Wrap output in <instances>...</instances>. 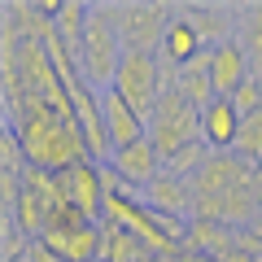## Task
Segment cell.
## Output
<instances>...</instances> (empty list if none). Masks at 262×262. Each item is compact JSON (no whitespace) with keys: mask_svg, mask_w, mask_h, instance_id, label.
<instances>
[{"mask_svg":"<svg viewBox=\"0 0 262 262\" xmlns=\"http://www.w3.org/2000/svg\"><path fill=\"white\" fill-rule=\"evenodd\" d=\"M5 114H9V131L22 140L31 166L61 175V170L88 162V144H83V136H79L75 118L61 114L57 105H48L44 96L9 92L5 96Z\"/></svg>","mask_w":262,"mask_h":262,"instance_id":"obj_1","label":"cell"},{"mask_svg":"<svg viewBox=\"0 0 262 262\" xmlns=\"http://www.w3.org/2000/svg\"><path fill=\"white\" fill-rule=\"evenodd\" d=\"M122 57H127V48H122V35L114 27V5H92L83 44L75 53V66H79V75H83V83H92L96 92H110Z\"/></svg>","mask_w":262,"mask_h":262,"instance_id":"obj_2","label":"cell"},{"mask_svg":"<svg viewBox=\"0 0 262 262\" xmlns=\"http://www.w3.org/2000/svg\"><path fill=\"white\" fill-rule=\"evenodd\" d=\"M149 140H153V149L162 153V162L201 140V110H196L175 83H166V92H162L158 110H153V118H149Z\"/></svg>","mask_w":262,"mask_h":262,"instance_id":"obj_3","label":"cell"},{"mask_svg":"<svg viewBox=\"0 0 262 262\" xmlns=\"http://www.w3.org/2000/svg\"><path fill=\"white\" fill-rule=\"evenodd\" d=\"M166 83H170V70H162V61L153 53H127L122 66H118V75H114V92L140 114L144 122L153 118Z\"/></svg>","mask_w":262,"mask_h":262,"instance_id":"obj_4","label":"cell"},{"mask_svg":"<svg viewBox=\"0 0 262 262\" xmlns=\"http://www.w3.org/2000/svg\"><path fill=\"white\" fill-rule=\"evenodd\" d=\"M39 241L61 262H101V223L79 214L75 206H57Z\"/></svg>","mask_w":262,"mask_h":262,"instance_id":"obj_5","label":"cell"},{"mask_svg":"<svg viewBox=\"0 0 262 262\" xmlns=\"http://www.w3.org/2000/svg\"><path fill=\"white\" fill-rule=\"evenodd\" d=\"M175 18L170 5H149V0H136V5H114V27L122 35V48L127 53H153L158 57L162 39H166V27Z\"/></svg>","mask_w":262,"mask_h":262,"instance_id":"obj_6","label":"cell"},{"mask_svg":"<svg viewBox=\"0 0 262 262\" xmlns=\"http://www.w3.org/2000/svg\"><path fill=\"white\" fill-rule=\"evenodd\" d=\"M105 170H110L114 188H122V192H144V188L166 170V162H162V153L153 149V140L144 136V140H136V144L114 149V158H110Z\"/></svg>","mask_w":262,"mask_h":262,"instance_id":"obj_7","label":"cell"},{"mask_svg":"<svg viewBox=\"0 0 262 262\" xmlns=\"http://www.w3.org/2000/svg\"><path fill=\"white\" fill-rule=\"evenodd\" d=\"M61 184H66V201L88 214L92 223H105V201H110V170L101 162H79V166L61 170Z\"/></svg>","mask_w":262,"mask_h":262,"instance_id":"obj_8","label":"cell"},{"mask_svg":"<svg viewBox=\"0 0 262 262\" xmlns=\"http://www.w3.org/2000/svg\"><path fill=\"white\" fill-rule=\"evenodd\" d=\"M188 184H192V201H214V196L232 192V188L253 184V162H245L241 153H210L206 166Z\"/></svg>","mask_w":262,"mask_h":262,"instance_id":"obj_9","label":"cell"},{"mask_svg":"<svg viewBox=\"0 0 262 262\" xmlns=\"http://www.w3.org/2000/svg\"><path fill=\"white\" fill-rule=\"evenodd\" d=\"M188 22L196 27V35H201V44L206 48H219V44H232L236 39V27H241V5H184Z\"/></svg>","mask_w":262,"mask_h":262,"instance_id":"obj_10","label":"cell"},{"mask_svg":"<svg viewBox=\"0 0 262 262\" xmlns=\"http://www.w3.org/2000/svg\"><path fill=\"white\" fill-rule=\"evenodd\" d=\"M241 114L227 96H214V101L201 110V140H206L210 153H236V136H241Z\"/></svg>","mask_w":262,"mask_h":262,"instance_id":"obj_11","label":"cell"},{"mask_svg":"<svg viewBox=\"0 0 262 262\" xmlns=\"http://www.w3.org/2000/svg\"><path fill=\"white\" fill-rule=\"evenodd\" d=\"M201 53H206V44H201L196 27H192V22H188L179 9H175V18H170V27H166V39H162V48H158V61H162V70H170V75H175L179 66L196 61Z\"/></svg>","mask_w":262,"mask_h":262,"instance_id":"obj_12","label":"cell"},{"mask_svg":"<svg viewBox=\"0 0 262 262\" xmlns=\"http://www.w3.org/2000/svg\"><path fill=\"white\" fill-rule=\"evenodd\" d=\"M140 201H144L149 210H158V214H166V219L192 214V206H196V201H192V184H188V179L166 175V170H162V175L140 192Z\"/></svg>","mask_w":262,"mask_h":262,"instance_id":"obj_13","label":"cell"},{"mask_svg":"<svg viewBox=\"0 0 262 262\" xmlns=\"http://www.w3.org/2000/svg\"><path fill=\"white\" fill-rule=\"evenodd\" d=\"M101 114H105V127H110L114 149H122V144H136V140H144V136H149V122L131 110V105L122 101L114 88H110V92H101Z\"/></svg>","mask_w":262,"mask_h":262,"instance_id":"obj_14","label":"cell"},{"mask_svg":"<svg viewBox=\"0 0 262 262\" xmlns=\"http://www.w3.org/2000/svg\"><path fill=\"white\" fill-rule=\"evenodd\" d=\"M245 79H253V70H249V57L241 53L236 39L210 48V83H214V96H232Z\"/></svg>","mask_w":262,"mask_h":262,"instance_id":"obj_15","label":"cell"},{"mask_svg":"<svg viewBox=\"0 0 262 262\" xmlns=\"http://www.w3.org/2000/svg\"><path fill=\"white\" fill-rule=\"evenodd\" d=\"M170 83L179 88V92L188 96V101L196 105V110H206L210 101H214V83H210V48L196 61H188V66H179L175 75H170Z\"/></svg>","mask_w":262,"mask_h":262,"instance_id":"obj_16","label":"cell"},{"mask_svg":"<svg viewBox=\"0 0 262 262\" xmlns=\"http://www.w3.org/2000/svg\"><path fill=\"white\" fill-rule=\"evenodd\" d=\"M140 258H149V249L140 245V236H131L127 227H118V223L105 219L101 223V262H140Z\"/></svg>","mask_w":262,"mask_h":262,"instance_id":"obj_17","label":"cell"},{"mask_svg":"<svg viewBox=\"0 0 262 262\" xmlns=\"http://www.w3.org/2000/svg\"><path fill=\"white\" fill-rule=\"evenodd\" d=\"M88 18H92V5H79V0H66V5H57L53 31H57V39L66 44V53H70V57H75V53H79V44H83Z\"/></svg>","mask_w":262,"mask_h":262,"instance_id":"obj_18","label":"cell"},{"mask_svg":"<svg viewBox=\"0 0 262 262\" xmlns=\"http://www.w3.org/2000/svg\"><path fill=\"white\" fill-rule=\"evenodd\" d=\"M236 44H241V53L249 57V70L262 79V0H258V5H241Z\"/></svg>","mask_w":262,"mask_h":262,"instance_id":"obj_19","label":"cell"},{"mask_svg":"<svg viewBox=\"0 0 262 262\" xmlns=\"http://www.w3.org/2000/svg\"><path fill=\"white\" fill-rule=\"evenodd\" d=\"M236 153H241L245 162H253V166H262V110H258V114H249V118L241 122Z\"/></svg>","mask_w":262,"mask_h":262,"instance_id":"obj_20","label":"cell"},{"mask_svg":"<svg viewBox=\"0 0 262 262\" xmlns=\"http://www.w3.org/2000/svg\"><path fill=\"white\" fill-rule=\"evenodd\" d=\"M0 162H5V175H27V149H22V140L18 136H13V131H5V136H0Z\"/></svg>","mask_w":262,"mask_h":262,"instance_id":"obj_21","label":"cell"},{"mask_svg":"<svg viewBox=\"0 0 262 262\" xmlns=\"http://www.w3.org/2000/svg\"><path fill=\"white\" fill-rule=\"evenodd\" d=\"M227 101L236 105V114H241V118L258 114V110H262V79H258V75H253V79H245V83L236 88V92L227 96Z\"/></svg>","mask_w":262,"mask_h":262,"instance_id":"obj_22","label":"cell"},{"mask_svg":"<svg viewBox=\"0 0 262 262\" xmlns=\"http://www.w3.org/2000/svg\"><path fill=\"white\" fill-rule=\"evenodd\" d=\"M166 262H223V258H214V253H196V249H179L175 258H166Z\"/></svg>","mask_w":262,"mask_h":262,"instance_id":"obj_23","label":"cell"},{"mask_svg":"<svg viewBox=\"0 0 262 262\" xmlns=\"http://www.w3.org/2000/svg\"><path fill=\"white\" fill-rule=\"evenodd\" d=\"M249 232H253V236H258V241H262V214L253 219V227H249Z\"/></svg>","mask_w":262,"mask_h":262,"instance_id":"obj_24","label":"cell"},{"mask_svg":"<svg viewBox=\"0 0 262 262\" xmlns=\"http://www.w3.org/2000/svg\"><path fill=\"white\" fill-rule=\"evenodd\" d=\"M253 188L262 192V166H253Z\"/></svg>","mask_w":262,"mask_h":262,"instance_id":"obj_25","label":"cell"},{"mask_svg":"<svg viewBox=\"0 0 262 262\" xmlns=\"http://www.w3.org/2000/svg\"><path fill=\"white\" fill-rule=\"evenodd\" d=\"M140 262H162V258H153V253H149V258H140Z\"/></svg>","mask_w":262,"mask_h":262,"instance_id":"obj_26","label":"cell"},{"mask_svg":"<svg viewBox=\"0 0 262 262\" xmlns=\"http://www.w3.org/2000/svg\"><path fill=\"white\" fill-rule=\"evenodd\" d=\"M258 262H262V258H258Z\"/></svg>","mask_w":262,"mask_h":262,"instance_id":"obj_27","label":"cell"}]
</instances>
